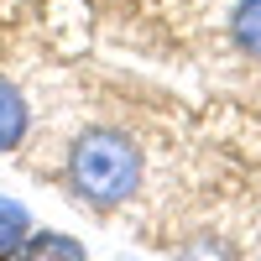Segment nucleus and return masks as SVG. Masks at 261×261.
Segmentation results:
<instances>
[{
  "instance_id": "nucleus-1",
  "label": "nucleus",
  "mask_w": 261,
  "mask_h": 261,
  "mask_svg": "<svg viewBox=\"0 0 261 261\" xmlns=\"http://www.w3.org/2000/svg\"><path fill=\"white\" fill-rule=\"evenodd\" d=\"M141 146L115 125H89L79 130L68 146V183L84 204L94 209H115L125 199H136L141 188Z\"/></svg>"
},
{
  "instance_id": "nucleus-2",
  "label": "nucleus",
  "mask_w": 261,
  "mask_h": 261,
  "mask_svg": "<svg viewBox=\"0 0 261 261\" xmlns=\"http://www.w3.org/2000/svg\"><path fill=\"white\" fill-rule=\"evenodd\" d=\"M0 261H89V251H84L73 235H63V230H32L27 241L16 251H6Z\"/></svg>"
},
{
  "instance_id": "nucleus-3",
  "label": "nucleus",
  "mask_w": 261,
  "mask_h": 261,
  "mask_svg": "<svg viewBox=\"0 0 261 261\" xmlns=\"http://www.w3.org/2000/svg\"><path fill=\"white\" fill-rule=\"evenodd\" d=\"M27 130H32V105H27V94H21L6 73H0V151H16L27 141Z\"/></svg>"
},
{
  "instance_id": "nucleus-4",
  "label": "nucleus",
  "mask_w": 261,
  "mask_h": 261,
  "mask_svg": "<svg viewBox=\"0 0 261 261\" xmlns=\"http://www.w3.org/2000/svg\"><path fill=\"white\" fill-rule=\"evenodd\" d=\"M230 42L246 58H261V0H235L230 6Z\"/></svg>"
},
{
  "instance_id": "nucleus-5",
  "label": "nucleus",
  "mask_w": 261,
  "mask_h": 261,
  "mask_svg": "<svg viewBox=\"0 0 261 261\" xmlns=\"http://www.w3.org/2000/svg\"><path fill=\"white\" fill-rule=\"evenodd\" d=\"M27 235H32V209L21 199H11V193H0V256L16 251Z\"/></svg>"
}]
</instances>
